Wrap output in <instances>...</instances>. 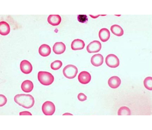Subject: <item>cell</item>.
<instances>
[{"instance_id": "d6986e66", "label": "cell", "mask_w": 152, "mask_h": 130, "mask_svg": "<svg viewBox=\"0 0 152 130\" xmlns=\"http://www.w3.org/2000/svg\"><path fill=\"white\" fill-rule=\"evenodd\" d=\"M118 115H130L131 114L130 109L126 106H122L118 111Z\"/></svg>"}, {"instance_id": "ba28073f", "label": "cell", "mask_w": 152, "mask_h": 130, "mask_svg": "<svg viewBox=\"0 0 152 130\" xmlns=\"http://www.w3.org/2000/svg\"><path fill=\"white\" fill-rule=\"evenodd\" d=\"M78 79L79 83L86 85L90 82L91 80V76L88 72L82 71L79 74Z\"/></svg>"}, {"instance_id": "ac0fdd59", "label": "cell", "mask_w": 152, "mask_h": 130, "mask_svg": "<svg viewBox=\"0 0 152 130\" xmlns=\"http://www.w3.org/2000/svg\"><path fill=\"white\" fill-rule=\"evenodd\" d=\"M110 30L114 35L117 36H122L124 34V31L123 28L117 25H114L110 27Z\"/></svg>"}, {"instance_id": "7c38bea8", "label": "cell", "mask_w": 152, "mask_h": 130, "mask_svg": "<svg viewBox=\"0 0 152 130\" xmlns=\"http://www.w3.org/2000/svg\"><path fill=\"white\" fill-rule=\"evenodd\" d=\"M108 85L111 89H117L121 84V79L117 76H113L108 80Z\"/></svg>"}, {"instance_id": "9c48e42d", "label": "cell", "mask_w": 152, "mask_h": 130, "mask_svg": "<svg viewBox=\"0 0 152 130\" xmlns=\"http://www.w3.org/2000/svg\"><path fill=\"white\" fill-rule=\"evenodd\" d=\"M104 57L101 54H95L91 59V62L95 67L101 66L103 64Z\"/></svg>"}, {"instance_id": "277c9868", "label": "cell", "mask_w": 152, "mask_h": 130, "mask_svg": "<svg viewBox=\"0 0 152 130\" xmlns=\"http://www.w3.org/2000/svg\"><path fill=\"white\" fill-rule=\"evenodd\" d=\"M105 63L108 67L115 68L120 65V60L115 54H109L105 59Z\"/></svg>"}, {"instance_id": "cb8c5ba5", "label": "cell", "mask_w": 152, "mask_h": 130, "mask_svg": "<svg viewBox=\"0 0 152 130\" xmlns=\"http://www.w3.org/2000/svg\"><path fill=\"white\" fill-rule=\"evenodd\" d=\"M77 98H78V99L79 100L80 102H84L87 99L86 95L85 94L83 93H79L78 95L77 96Z\"/></svg>"}, {"instance_id": "7402d4cb", "label": "cell", "mask_w": 152, "mask_h": 130, "mask_svg": "<svg viewBox=\"0 0 152 130\" xmlns=\"http://www.w3.org/2000/svg\"><path fill=\"white\" fill-rule=\"evenodd\" d=\"M77 20L80 23H86L88 21V19L86 15H79L77 17Z\"/></svg>"}, {"instance_id": "603a6c76", "label": "cell", "mask_w": 152, "mask_h": 130, "mask_svg": "<svg viewBox=\"0 0 152 130\" xmlns=\"http://www.w3.org/2000/svg\"><path fill=\"white\" fill-rule=\"evenodd\" d=\"M7 102V99L6 97L3 94H0V106L2 107L4 105H6Z\"/></svg>"}, {"instance_id": "7a4b0ae2", "label": "cell", "mask_w": 152, "mask_h": 130, "mask_svg": "<svg viewBox=\"0 0 152 130\" xmlns=\"http://www.w3.org/2000/svg\"><path fill=\"white\" fill-rule=\"evenodd\" d=\"M38 79L42 85L44 86H50L54 82V78L50 72L40 71L38 74Z\"/></svg>"}, {"instance_id": "5b68a950", "label": "cell", "mask_w": 152, "mask_h": 130, "mask_svg": "<svg viewBox=\"0 0 152 130\" xmlns=\"http://www.w3.org/2000/svg\"><path fill=\"white\" fill-rule=\"evenodd\" d=\"M56 111V107L52 102L47 101L45 102L42 106V111L46 115H52Z\"/></svg>"}, {"instance_id": "9a60e30c", "label": "cell", "mask_w": 152, "mask_h": 130, "mask_svg": "<svg viewBox=\"0 0 152 130\" xmlns=\"http://www.w3.org/2000/svg\"><path fill=\"white\" fill-rule=\"evenodd\" d=\"M98 35L101 41L105 42L108 41L110 38V33L108 29L102 28L99 31Z\"/></svg>"}, {"instance_id": "4fadbf2b", "label": "cell", "mask_w": 152, "mask_h": 130, "mask_svg": "<svg viewBox=\"0 0 152 130\" xmlns=\"http://www.w3.org/2000/svg\"><path fill=\"white\" fill-rule=\"evenodd\" d=\"M51 53V47L46 44H42L39 48V53L43 57H47Z\"/></svg>"}, {"instance_id": "5bb4252c", "label": "cell", "mask_w": 152, "mask_h": 130, "mask_svg": "<svg viewBox=\"0 0 152 130\" xmlns=\"http://www.w3.org/2000/svg\"><path fill=\"white\" fill-rule=\"evenodd\" d=\"M48 21L52 26H57L61 23V17L59 15H50L48 17Z\"/></svg>"}, {"instance_id": "44dd1931", "label": "cell", "mask_w": 152, "mask_h": 130, "mask_svg": "<svg viewBox=\"0 0 152 130\" xmlns=\"http://www.w3.org/2000/svg\"><path fill=\"white\" fill-rule=\"evenodd\" d=\"M63 66V62L60 60L54 61L51 64V68L52 70H56L60 69Z\"/></svg>"}, {"instance_id": "2e32d148", "label": "cell", "mask_w": 152, "mask_h": 130, "mask_svg": "<svg viewBox=\"0 0 152 130\" xmlns=\"http://www.w3.org/2000/svg\"><path fill=\"white\" fill-rule=\"evenodd\" d=\"M21 87L23 92L29 93L33 91V89L34 88V85L31 81L26 80L22 83Z\"/></svg>"}, {"instance_id": "484cf974", "label": "cell", "mask_w": 152, "mask_h": 130, "mask_svg": "<svg viewBox=\"0 0 152 130\" xmlns=\"http://www.w3.org/2000/svg\"><path fill=\"white\" fill-rule=\"evenodd\" d=\"M64 115H72V114H70V113H65V114H63Z\"/></svg>"}, {"instance_id": "30bf717a", "label": "cell", "mask_w": 152, "mask_h": 130, "mask_svg": "<svg viewBox=\"0 0 152 130\" xmlns=\"http://www.w3.org/2000/svg\"><path fill=\"white\" fill-rule=\"evenodd\" d=\"M66 50V46L62 42H58L53 46V51L56 54H63Z\"/></svg>"}, {"instance_id": "6da1fadb", "label": "cell", "mask_w": 152, "mask_h": 130, "mask_svg": "<svg viewBox=\"0 0 152 130\" xmlns=\"http://www.w3.org/2000/svg\"><path fill=\"white\" fill-rule=\"evenodd\" d=\"M14 101L17 104L26 109L32 108L34 105V99L30 94H20L14 97Z\"/></svg>"}, {"instance_id": "e0dca14e", "label": "cell", "mask_w": 152, "mask_h": 130, "mask_svg": "<svg viewBox=\"0 0 152 130\" xmlns=\"http://www.w3.org/2000/svg\"><path fill=\"white\" fill-rule=\"evenodd\" d=\"M10 32V27L9 24L6 22H0V34L3 36L8 35Z\"/></svg>"}, {"instance_id": "52a82bcc", "label": "cell", "mask_w": 152, "mask_h": 130, "mask_svg": "<svg viewBox=\"0 0 152 130\" xmlns=\"http://www.w3.org/2000/svg\"><path fill=\"white\" fill-rule=\"evenodd\" d=\"M20 67V70H21V72L25 74H30L32 72L33 70L32 64H31L29 61L26 60H22L21 62Z\"/></svg>"}, {"instance_id": "8992f818", "label": "cell", "mask_w": 152, "mask_h": 130, "mask_svg": "<svg viewBox=\"0 0 152 130\" xmlns=\"http://www.w3.org/2000/svg\"><path fill=\"white\" fill-rule=\"evenodd\" d=\"M102 44L101 42L97 40L91 42L89 44L87 47L86 50L89 53H97L101 50Z\"/></svg>"}, {"instance_id": "3957f363", "label": "cell", "mask_w": 152, "mask_h": 130, "mask_svg": "<svg viewBox=\"0 0 152 130\" xmlns=\"http://www.w3.org/2000/svg\"><path fill=\"white\" fill-rule=\"evenodd\" d=\"M78 68L73 65H68L64 68V76L67 79H72L76 77L78 73Z\"/></svg>"}, {"instance_id": "8fae6325", "label": "cell", "mask_w": 152, "mask_h": 130, "mask_svg": "<svg viewBox=\"0 0 152 130\" xmlns=\"http://www.w3.org/2000/svg\"><path fill=\"white\" fill-rule=\"evenodd\" d=\"M86 44L81 39H75L72 42V44L71 45V47L73 51H78V50H82L85 47Z\"/></svg>"}, {"instance_id": "d4e9b609", "label": "cell", "mask_w": 152, "mask_h": 130, "mask_svg": "<svg viewBox=\"0 0 152 130\" xmlns=\"http://www.w3.org/2000/svg\"><path fill=\"white\" fill-rule=\"evenodd\" d=\"M20 115H32V114L31 112H28V111H24V112H21L19 113Z\"/></svg>"}, {"instance_id": "ffe728a7", "label": "cell", "mask_w": 152, "mask_h": 130, "mask_svg": "<svg viewBox=\"0 0 152 130\" xmlns=\"http://www.w3.org/2000/svg\"><path fill=\"white\" fill-rule=\"evenodd\" d=\"M144 86L146 89H148L149 91L152 90V78L151 76L147 77L144 80Z\"/></svg>"}]
</instances>
